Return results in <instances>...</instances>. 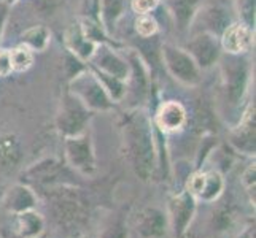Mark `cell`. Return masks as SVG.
<instances>
[{
	"instance_id": "obj_18",
	"label": "cell",
	"mask_w": 256,
	"mask_h": 238,
	"mask_svg": "<svg viewBox=\"0 0 256 238\" xmlns=\"http://www.w3.org/2000/svg\"><path fill=\"white\" fill-rule=\"evenodd\" d=\"M224 191V178L223 175L218 170H212V172H204V183H202V188L199 194L196 196L198 200L202 202H215Z\"/></svg>"
},
{
	"instance_id": "obj_22",
	"label": "cell",
	"mask_w": 256,
	"mask_h": 238,
	"mask_svg": "<svg viewBox=\"0 0 256 238\" xmlns=\"http://www.w3.org/2000/svg\"><path fill=\"white\" fill-rule=\"evenodd\" d=\"M206 22V32L207 33H218L224 32V29L229 25V16H226V11L216 6H208L207 10L202 13Z\"/></svg>"
},
{
	"instance_id": "obj_15",
	"label": "cell",
	"mask_w": 256,
	"mask_h": 238,
	"mask_svg": "<svg viewBox=\"0 0 256 238\" xmlns=\"http://www.w3.org/2000/svg\"><path fill=\"white\" fill-rule=\"evenodd\" d=\"M14 216V234L18 238H40L45 231V219L35 210L22 211Z\"/></svg>"
},
{
	"instance_id": "obj_29",
	"label": "cell",
	"mask_w": 256,
	"mask_h": 238,
	"mask_svg": "<svg viewBox=\"0 0 256 238\" xmlns=\"http://www.w3.org/2000/svg\"><path fill=\"white\" fill-rule=\"evenodd\" d=\"M13 72L12 60H10V51L0 49V76H8Z\"/></svg>"
},
{
	"instance_id": "obj_25",
	"label": "cell",
	"mask_w": 256,
	"mask_h": 238,
	"mask_svg": "<svg viewBox=\"0 0 256 238\" xmlns=\"http://www.w3.org/2000/svg\"><path fill=\"white\" fill-rule=\"evenodd\" d=\"M136 30L140 37H152L158 30V24L152 16L140 14L136 19Z\"/></svg>"
},
{
	"instance_id": "obj_14",
	"label": "cell",
	"mask_w": 256,
	"mask_h": 238,
	"mask_svg": "<svg viewBox=\"0 0 256 238\" xmlns=\"http://www.w3.org/2000/svg\"><path fill=\"white\" fill-rule=\"evenodd\" d=\"M186 122V111L178 102H167L162 103L156 113V126L164 134L180 130Z\"/></svg>"
},
{
	"instance_id": "obj_5",
	"label": "cell",
	"mask_w": 256,
	"mask_h": 238,
	"mask_svg": "<svg viewBox=\"0 0 256 238\" xmlns=\"http://www.w3.org/2000/svg\"><path fill=\"white\" fill-rule=\"evenodd\" d=\"M198 210V199L192 194L184 189L180 194H176L169 200V207H167V223L169 229L175 238H182L190 229L194 215Z\"/></svg>"
},
{
	"instance_id": "obj_33",
	"label": "cell",
	"mask_w": 256,
	"mask_h": 238,
	"mask_svg": "<svg viewBox=\"0 0 256 238\" xmlns=\"http://www.w3.org/2000/svg\"><path fill=\"white\" fill-rule=\"evenodd\" d=\"M0 238H2V237H0Z\"/></svg>"
},
{
	"instance_id": "obj_8",
	"label": "cell",
	"mask_w": 256,
	"mask_h": 238,
	"mask_svg": "<svg viewBox=\"0 0 256 238\" xmlns=\"http://www.w3.org/2000/svg\"><path fill=\"white\" fill-rule=\"evenodd\" d=\"M134 231L140 238H162L169 231L167 215L156 207L140 210L134 221Z\"/></svg>"
},
{
	"instance_id": "obj_21",
	"label": "cell",
	"mask_w": 256,
	"mask_h": 238,
	"mask_svg": "<svg viewBox=\"0 0 256 238\" xmlns=\"http://www.w3.org/2000/svg\"><path fill=\"white\" fill-rule=\"evenodd\" d=\"M50 43V30L45 25H34L22 33V45L32 51H43Z\"/></svg>"
},
{
	"instance_id": "obj_12",
	"label": "cell",
	"mask_w": 256,
	"mask_h": 238,
	"mask_svg": "<svg viewBox=\"0 0 256 238\" xmlns=\"http://www.w3.org/2000/svg\"><path fill=\"white\" fill-rule=\"evenodd\" d=\"M222 45L231 54L250 51L253 46V30L248 24H231L222 33Z\"/></svg>"
},
{
	"instance_id": "obj_32",
	"label": "cell",
	"mask_w": 256,
	"mask_h": 238,
	"mask_svg": "<svg viewBox=\"0 0 256 238\" xmlns=\"http://www.w3.org/2000/svg\"><path fill=\"white\" fill-rule=\"evenodd\" d=\"M16 2H18V0H4V3H5L6 6H8V5H14Z\"/></svg>"
},
{
	"instance_id": "obj_6",
	"label": "cell",
	"mask_w": 256,
	"mask_h": 238,
	"mask_svg": "<svg viewBox=\"0 0 256 238\" xmlns=\"http://www.w3.org/2000/svg\"><path fill=\"white\" fill-rule=\"evenodd\" d=\"M84 105L76 99L75 95H68L60 105V111L58 114L56 126L64 137H75L86 130L90 113Z\"/></svg>"
},
{
	"instance_id": "obj_23",
	"label": "cell",
	"mask_w": 256,
	"mask_h": 238,
	"mask_svg": "<svg viewBox=\"0 0 256 238\" xmlns=\"http://www.w3.org/2000/svg\"><path fill=\"white\" fill-rule=\"evenodd\" d=\"M126 8V0H99V13L107 27L116 22Z\"/></svg>"
},
{
	"instance_id": "obj_7",
	"label": "cell",
	"mask_w": 256,
	"mask_h": 238,
	"mask_svg": "<svg viewBox=\"0 0 256 238\" xmlns=\"http://www.w3.org/2000/svg\"><path fill=\"white\" fill-rule=\"evenodd\" d=\"M162 57L167 70L178 81L184 84H196L200 79L199 67L194 62V59L184 49L175 48L172 45L162 46Z\"/></svg>"
},
{
	"instance_id": "obj_13",
	"label": "cell",
	"mask_w": 256,
	"mask_h": 238,
	"mask_svg": "<svg viewBox=\"0 0 256 238\" xmlns=\"http://www.w3.org/2000/svg\"><path fill=\"white\" fill-rule=\"evenodd\" d=\"M38 204V199L35 192L28 186V184L18 183L6 191L2 205L4 208L12 215L22 213V211L34 210Z\"/></svg>"
},
{
	"instance_id": "obj_26",
	"label": "cell",
	"mask_w": 256,
	"mask_h": 238,
	"mask_svg": "<svg viewBox=\"0 0 256 238\" xmlns=\"http://www.w3.org/2000/svg\"><path fill=\"white\" fill-rule=\"evenodd\" d=\"M99 238H128V231L121 221H112L104 227Z\"/></svg>"
},
{
	"instance_id": "obj_9",
	"label": "cell",
	"mask_w": 256,
	"mask_h": 238,
	"mask_svg": "<svg viewBox=\"0 0 256 238\" xmlns=\"http://www.w3.org/2000/svg\"><path fill=\"white\" fill-rule=\"evenodd\" d=\"M91 60L99 72L110 75L113 78H118L121 81H124L129 75V65L126 60L121 56H118L116 52H114V49L105 45L96 48L94 54L91 56Z\"/></svg>"
},
{
	"instance_id": "obj_28",
	"label": "cell",
	"mask_w": 256,
	"mask_h": 238,
	"mask_svg": "<svg viewBox=\"0 0 256 238\" xmlns=\"http://www.w3.org/2000/svg\"><path fill=\"white\" fill-rule=\"evenodd\" d=\"M160 0H132V10L138 14H148L152 10H154Z\"/></svg>"
},
{
	"instance_id": "obj_17",
	"label": "cell",
	"mask_w": 256,
	"mask_h": 238,
	"mask_svg": "<svg viewBox=\"0 0 256 238\" xmlns=\"http://www.w3.org/2000/svg\"><path fill=\"white\" fill-rule=\"evenodd\" d=\"M66 45L67 48L74 52L76 57L80 59H91L94 51L97 48V43L90 40L83 32L82 25H70L68 30L66 32Z\"/></svg>"
},
{
	"instance_id": "obj_3",
	"label": "cell",
	"mask_w": 256,
	"mask_h": 238,
	"mask_svg": "<svg viewBox=\"0 0 256 238\" xmlns=\"http://www.w3.org/2000/svg\"><path fill=\"white\" fill-rule=\"evenodd\" d=\"M64 151L67 165L84 176H92L97 170V161L91 135L84 130L83 134L75 137H66Z\"/></svg>"
},
{
	"instance_id": "obj_4",
	"label": "cell",
	"mask_w": 256,
	"mask_h": 238,
	"mask_svg": "<svg viewBox=\"0 0 256 238\" xmlns=\"http://www.w3.org/2000/svg\"><path fill=\"white\" fill-rule=\"evenodd\" d=\"M72 87H74V95L88 110L105 111L113 107V100L110 99L108 92L105 91L100 79L94 73L78 75L74 79Z\"/></svg>"
},
{
	"instance_id": "obj_2",
	"label": "cell",
	"mask_w": 256,
	"mask_h": 238,
	"mask_svg": "<svg viewBox=\"0 0 256 238\" xmlns=\"http://www.w3.org/2000/svg\"><path fill=\"white\" fill-rule=\"evenodd\" d=\"M48 199L54 216L64 224H76L83 219V202L76 189L67 188L66 184L48 189Z\"/></svg>"
},
{
	"instance_id": "obj_19",
	"label": "cell",
	"mask_w": 256,
	"mask_h": 238,
	"mask_svg": "<svg viewBox=\"0 0 256 238\" xmlns=\"http://www.w3.org/2000/svg\"><path fill=\"white\" fill-rule=\"evenodd\" d=\"M200 0H167V6L175 16L180 29H186Z\"/></svg>"
},
{
	"instance_id": "obj_11",
	"label": "cell",
	"mask_w": 256,
	"mask_h": 238,
	"mask_svg": "<svg viewBox=\"0 0 256 238\" xmlns=\"http://www.w3.org/2000/svg\"><path fill=\"white\" fill-rule=\"evenodd\" d=\"M60 175H64V169L54 159H45V161L30 167L28 173H26L29 183H35L42 188H52L59 186V184H66L60 180Z\"/></svg>"
},
{
	"instance_id": "obj_20",
	"label": "cell",
	"mask_w": 256,
	"mask_h": 238,
	"mask_svg": "<svg viewBox=\"0 0 256 238\" xmlns=\"http://www.w3.org/2000/svg\"><path fill=\"white\" fill-rule=\"evenodd\" d=\"M21 159V151L18 142L10 137H0V169L2 170H12L18 165Z\"/></svg>"
},
{
	"instance_id": "obj_30",
	"label": "cell",
	"mask_w": 256,
	"mask_h": 238,
	"mask_svg": "<svg viewBox=\"0 0 256 238\" xmlns=\"http://www.w3.org/2000/svg\"><path fill=\"white\" fill-rule=\"evenodd\" d=\"M5 19H6V5H0V37H2Z\"/></svg>"
},
{
	"instance_id": "obj_27",
	"label": "cell",
	"mask_w": 256,
	"mask_h": 238,
	"mask_svg": "<svg viewBox=\"0 0 256 238\" xmlns=\"http://www.w3.org/2000/svg\"><path fill=\"white\" fill-rule=\"evenodd\" d=\"M242 184H244L246 194H248L250 202L254 207V164H250L248 169L244 172V175H242Z\"/></svg>"
},
{
	"instance_id": "obj_16",
	"label": "cell",
	"mask_w": 256,
	"mask_h": 238,
	"mask_svg": "<svg viewBox=\"0 0 256 238\" xmlns=\"http://www.w3.org/2000/svg\"><path fill=\"white\" fill-rule=\"evenodd\" d=\"M232 145L246 154H254V108H248L246 116L239 121L232 132Z\"/></svg>"
},
{
	"instance_id": "obj_31",
	"label": "cell",
	"mask_w": 256,
	"mask_h": 238,
	"mask_svg": "<svg viewBox=\"0 0 256 238\" xmlns=\"http://www.w3.org/2000/svg\"><path fill=\"white\" fill-rule=\"evenodd\" d=\"M236 238H253V231H252V227H246L245 231H242Z\"/></svg>"
},
{
	"instance_id": "obj_24",
	"label": "cell",
	"mask_w": 256,
	"mask_h": 238,
	"mask_svg": "<svg viewBox=\"0 0 256 238\" xmlns=\"http://www.w3.org/2000/svg\"><path fill=\"white\" fill-rule=\"evenodd\" d=\"M10 60L13 72H26L34 62V52L28 46L21 45L10 51Z\"/></svg>"
},
{
	"instance_id": "obj_1",
	"label": "cell",
	"mask_w": 256,
	"mask_h": 238,
	"mask_svg": "<svg viewBox=\"0 0 256 238\" xmlns=\"http://www.w3.org/2000/svg\"><path fill=\"white\" fill-rule=\"evenodd\" d=\"M122 143L126 157L140 180H150L154 170V140L152 121L144 113H132L122 126Z\"/></svg>"
},
{
	"instance_id": "obj_10",
	"label": "cell",
	"mask_w": 256,
	"mask_h": 238,
	"mask_svg": "<svg viewBox=\"0 0 256 238\" xmlns=\"http://www.w3.org/2000/svg\"><path fill=\"white\" fill-rule=\"evenodd\" d=\"M186 52L194 59L198 67L207 68L218 59V41L212 33L200 32L198 37L188 41Z\"/></svg>"
}]
</instances>
